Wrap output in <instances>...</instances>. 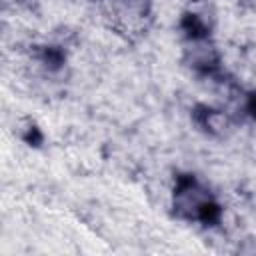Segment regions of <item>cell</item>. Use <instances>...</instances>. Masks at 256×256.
I'll return each instance as SVG.
<instances>
[{
	"label": "cell",
	"mask_w": 256,
	"mask_h": 256,
	"mask_svg": "<svg viewBox=\"0 0 256 256\" xmlns=\"http://www.w3.org/2000/svg\"><path fill=\"white\" fill-rule=\"evenodd\" d=\"M184 64L200 76H222V58L216 44L212 42V36L184 40Z\"/></svg>",
	"instance_id": "cell-2"
},
{
	"label": "cell",
	"mask_w": 256,
	"mask_h": 256,
	"mask_svg": "<svg viewBox=\"0 0 256 256\" xmlns=\"http://www.w3.org/2000/svg\"><path fill=\"white\" fill-rule=\"evenodd\" d=\"M170 206L172 214L186 222H198L202 226H218L222 222L224 210L220 202L194 174H176Z\"/></svg>",
	"instance_id": "cell-1"
},
{
	"label": "cell",
	"mask_w": 256,
	"mask_h": 256,
	"mask_svg": "<svg viewBox=\"0 0 256 256\" xmlns=\"http://www.w3.org/2000/svg\"><path fill=\"white\" fill-rule=\"evenodd\" d=\"M36 60L44 68H48L50 72H56L66 64V54L58 46H38L36 48Z\"/></svg>",
	"instance_id": "cell-5"
},
{
	"label": "cell",
	"mask_w": 256,
	"mask_h": 256,
	"mask_svg": "<svg viewBox=\"0 0 256 256\" xmlns=\"http://www.w3.org/2000/svg\"><path fill=\"white\" fill-rule=\"evenodd\" d=\"M192 118L198 124V128H202L206 134L210 136H218L224 132V128L228 126V120L224 116V112L206 106V104H196L192 110Z\"/></svg>",
	"instance_id": "cell-3"
},
{
	"label": "cell",
	"mask_w": 256,
	"mask_h": 256,
	"mask_svg": "<svg viewBox=\"0 0 256 256\" xmlns=\"http://www.w3.org/2000/svg\"><path fill=\"white\" fill-rule=\"evenodd\" d=\"M180 30L184 40H192V38H208L212 36L210 32V24L204 20V16H200L198 12H184L180 18Z\"/></svg>",
	"instance_id": "cell-4"
},
{
	"label": "cell",
	"mask_w": 256,
	"mask_h": 256,
	"mask_svg": "<svg viewBox=\"0 0 256 256\" xmlns=\"http://www.w3.org/2000/svg\"><path fill=\"white\" fill-rule=\"evenodd\" d=\"M242 112L256 122V90L242 92Z\"/></svg>",
	"instance_id": "cell-7"
},
{
	"label": "cell",
	"mask_w": 256,
	"mask_h": 256,
	"mask_svg": "<svg viewBox=\"0 0 256 256\" xmlns=\"http://www.w3.org/2000/svg\"><path fill=\"white\" fill-rule=\"evenodd\" d=\"M20 138H22V142H26L28 146H34V148H38V146L44 142V134H42V130H40L38 124L32 122V120H26L24 128L20 130Z\"/></svg>",
	"instance_id": "cell-6"
}]
</instances>
